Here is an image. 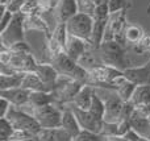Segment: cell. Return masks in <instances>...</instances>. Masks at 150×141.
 Listing matches in <instances>:
<instances>
[{
    "mask_svg": "<svg viewBox=\"0 0 150 141\" xmlns=\"http://www.w3.org/2000/svg\"><path fill=\"white\" fill-rule=\"evenodd\" d=\"M130 102L134 106L137 104H150V86H137Z\"/></svg>",
    "mask_w": 150,
    "mask_h": 141,
    "instance_id": "cell-26",
    "label": "cell"
},
{
    "mask_svg": "<svg viewBox=\"0 0 150 141\" xmlns=\"http://www.w3.org/2000/svg\"><path fill=\"white\" fill-rule=\"evenodd\" d=\"M50 104H55V98L53 92L32 91L28 107L40 108V107H45V106H50Z\"/></svg>",
    "mask_w": 150,
    "mask_h": 141,
    "instance_id": "cell-20",
    "label": "cell"
},
{
    "mask_svg": "<svg viewBox=\"0 0 150 141\" xmlns=\"http://www.w3.org/2000/svg\"><path fill=\"white\" fill-rule=\"evenodd\" d=\"M52 37L63 47V49H66V44H67V40H69L66 23H58L57 26H55V29L52 32Z\"/></svg>",
    "mask_w": 150,
    "mask_h": 141,
    "instance_id": "cell-27",
    "label": "cell"
},
{
    "mask_svg": "<svg viewBox=\"0 0 150 141\" xmlns=\"http://www.w3.org/2000/svg\"><path fill=\"white\" fill-rule=\"evenodd\" d=\"M105 102V113H104V123H117L120 120L122 107H124V100L113 91L109 90L108 96L103 98Z\"/></svg>",
    "mask_w": 150,
    "mask_h": 141,
    "instance_id": "cell-7",
    "label": "cell"
},
{
    "mask_svg": "<svg viewBox=\"0 0 150 141\" xmlns=\"http://www.w3.org/2000/svg\"><path fill=\"white\" fill-rule=\"evenodd\" d=\"M134 110L141 116H145V118L150 116V104H137L134 106Z\"/></svg>",
    "mask_w": 150,
    "mask_h": 141,
    "instance_id": "cell-39",
    "label": "cell"
},
{
    "mask_svg": "<svg viewBox=\"0 0 150 141\" xmlns=\"http://www.w3.org/2000/svg\"><path fill=\"white\" fill-rule=\"evenodd\" d=\"M0 8H1V16H0V33H3V32L9 26V24L12 23V18H13V16H15V13L8 11L7 7L0 5Z\"/></svg>",
    "mask_w": 150,
    "mask_h": 141,
    "instance_id": "cell-30",
    "label": "cell"
},
{
    "mask_svg": "<svg viewBox=\"0 0 150 141\" xmlns=\"http://www.w3.org/2000/svg\"><path fill=\"white\" fill-rule=\"evenodd\" d=\"M9 50L11 52H13V53H18V54H30L32 53L30 46L28 45V42L26 41L16 42V44H13L12 46L9 47Z\"/></svg>",
    "mask_w": 150,
    "mask_h": 141,
    "instance_id": "cell-35",
    "label": "cell"
},
{
    "mask_svg": "<svg viewBox=\"0 0 150 141\" xmlns=\"http://www.w3.org/2000/svg\"><path fill=\"white\" fill-rule=\"evenodd\" d=\"M129 123H130L132 131L137 132L138 135H141V136H144V137L150 139V121L148 118L141 116L140 113H137L134 110V113H133L132 118L129 119Z\"/></svg>",
    "mask_w": 150,
    "mask_h": 141,
    "instance_id": "cell-19",
    "label": "cell"
},
{
    "mask_svg": "<svg viewBox=\"0 0 150 141\" xmlns=\"http://www.w3.org/2000/svg\"><path fill=\"white\" fill-rule=\"evenodd\" d=\"M0 108H1V112H0V119L1 118H7L8 112L12 108V104L8 102L5 98H0Z\"/></svg>",
    "mask_w": 150,
    "mask_h": 141,
    "instance_id": "cell-37",
    "label": "cell"
},
{
    "mask_svg": "<svg viewBox=\"0 0 150 141\" xmlns=\"http://www.w3.org/2000/svg\"><path fill=\"white\" fill-rule=\"evenodd\" d=\"M13 53V52H12ZM3 66V65H1ZM38 62L36 61L34 55L32 54H18V53H13L12 58H11L9 65L7 66L8 69L16 71V73H36Z\"/></svg>",
    "mask_w": 150,
    "mask_h": 141,
    "instance_id": "cell-8",
    "label": "cell"
},
{
    "mask_svg": "<svg viewBox=\"0 0 150 141\" xmlns=\"http://www.w3.org/2000/svg\"><path fill=\"white\" fill-rule=\"evenodd\" d=\"M125 139H127L128 141H150V139L141 136V135H138L137 132L132 131V129H130V131L125 135Z\"/></svg>",
    "mask_w": 150,
    "mask_h": 141,
    "instance_id": "cell-38",
    "label": "cell"
},
{
    "mask_svg": "<svg viewBox=\"0 0 150 141\" xmlns=\"http://www.w3.org/2000/svg\"><path fill=\"white\" fill-rule=\"evenodd\" d=\"M50 63L57 69V71L61 75L69 77V78L80 82L83 84H88V82H90V73H88V70L82 67L76 61L70 58L66 53H62L58 57H55Z\"/></svg>",
    "mask_w": 150,
    "mask_h": 141,
    "instance_id": "cell-2",
    "label": "cell"
},
{
    "mask_svg": "<svg viewBox=\"0 0 150 141\" xmlns=\"http://www.w3.org/2000/svg\"><path fill=\"white\" fill-rule=\"evenodd\" d=\"M30 94H32L30 90H26L24 87H18V89L7 90V91H0V98H5L13 107L24 108L29 104Z\"/></svg>",
    "mask_w": 150,
    "mask_h": 141,
    "instance_id": "cell-10",
    "label": "cell"
},
{
    "mask_svg": "<svg viewBox=\"0 0 150 141\" xmlns=\"http://www.w3.org/2000/svg\"><path fill=\"white\" fill-rule=\"evenodd\" d=\"M24 111L33 115L34 119L40 123L42 129H55V128H61V125H62L63 108H61L57 104H50L40 108L29 107V110H24Z\"/></svg>",
    "mask_w": 150,
    "mask_h": 141,
    "instance_id": "cell-3",
    "label": "cell"
},
{
    "mask_svg": "<svg viewBox=\"0 0 150 141\" xmlns=\"http://www.w3.org/2000/svg\"><path fill=\"white\" fill-rule=\"evenodd\" d=\"M88 111H90L92 115H95L98 119L104 120V113H105V102H104L103 98L96 92V90H95V94H93V98H92L91 107H90V110Z\"/></svg>",
    "mask_w": 150,
    "mask_h": 141,
    "instance_id": "cell-25",
    "label": "cell"
},
{
    "mask_svg": "<svg viewBox=\"0 0 150 141\" xmlns=\"http://www.w3.org/2000/svg\"><path fill=\"white\" fill-rule=\"evenodd\" d=\"M148 119H149V121H150V116H149V118H148Z\"/></svg>",
    "mask_w": 150,
    "mask_h": 141,
    "instance_id": "cell-46",
    "label": "cell"
},
{
    "mask_svg": "<svg viewBox=\"0 0 150 141\" xmlns=\"http://www.w3.org/2000/svg\"><path fill=\"white\" fill-rule=\"evenodd\" d=\"M24 89L30 90V91H44V92H53V89L49 86H46L45 83H42L41 79L37 77L36 73H28L25 74L23 81Z\"/></svg>",
    "mask_w": 150,
    "mask_h": 141,
    "instance_id": "cell-22",
    "label": "cell"
},
{
    "mask_svg": "<svg viewBox=\"0 0 150 141\" xmlns=\"http://www.w3.org/2000/svg\"><path fill=\"white\" fill-rule=\"evenodd\" d=\"M92 17H93V20H107V18H109V17H111V13H109L108 5L103 4V5L96 7V9H95V12H93Z\"/></svg>",
    "mask_w": 150,
    "mask_h": 141,
    "instance_id": "cell-34",
    "label": "cell"
},
{
    "mask_svg": "<svg viewBox=\"0 0 150 141\" xmlns=\"http://www.w3.org/2000/svg\"><path fill=\"white\" fill-rule=\"evenodd\" d=\"M26 0H11L9 5H8V11H11L12 13H18L23 8V5L25 4Z\"/></svg>",
    "mask_w": 150,
    "mask_h": 141,
    "instance_id": "cell-36",
    "label": "cell"
},
{
    "mask_svg": "<svg viewBox=\"0 0 150 141\" xmlns=\"http://www.w3.org/2000/svg\"><path fill=\"white\" fill-rule=\"evenodd\" d=\"M36 74L40 79H41L42 83H45L46 86L52 87L53 91L57 89V81L59 78L61 74L57 71V69L49 62H41L37 66Z\"/></svg>",
    "mask_w": 150,
    "mask_h": 141,
    "instance_id": "cell-12",
    "label": "cell"
},
{
    "mask_svg": "<svg viewBox=\"0 0 150 141\" xmlns=\"http://www.w3.org/2000/svg\"><path fill=\"white\" fill-rule=\"evenodd\" d=\"M93 24H95V20L92 16L79 12L66 23V28H67L69 36L78 37L90 42L93 30Z\"/></svg>",
    "mask_w": 150,
    "mask_h": 141,
    "instance_id": "cell-5",
    "label": "cell"
},
{
    "mask_svg": "<svg viewBox=\"0 0 150 141\" xmlns=\"http://www.w3.org/2000/svg\"><path fill=\"white\" fill-rule=\"evenodd\" d=\"M105 141H128L125 137H117V136H108L105 137Z\"/></svg>",
    "mask_w": 150,
    "mask_h": 141,
    "instance_id": "cell-40",
    "label": "cell"
},
{
    "mask_svg": "<svg viewBox=\"0 0 150 141\" xmlns=\"http://www.w3.org/2000/svg\"><path fill=\"white\" fill-rule=\"evenodd\" d=\"M13 133H15V127L12 125V123L7 118L0 119V141H9Z\"/></svg>",
    "mask_w": 150,
    "mask_h": 141,
    "instance_id": "cell-29",
    "label": "cell"
},
{
    "mask_svg": "<svg viewBox=\"0 0 150 141\" xmlns=\"http://www.w3.org/2000/svg\"><path fill=\"white\" fill-rule=\"evenodd\" d=\"M82 1H84V0H78V3H82Z\"/></svg>",
    "mask_w": 150,
    "mask_h": 141,
    "instance_id": "cell-45",
    "label": "cell"
},
{
    "mask_svg": "<svg viewBox=\"0 0 150 141\" xmlns=\"http://www.w3.org/2000/svg\"><path fill=\"white\" fill-rule=\"evenodd\" d=\"M24 141H40V140H38V136H34V137H30V139L24 140Z\"/></svg>",
    "mask_w": 150,
    "mask_h": 141,
    "instance_id": "cell-43",
    "label": "cell"
},
{
    "mask_svg": "<svg viewBox=\"0 0 150 141\" xmlns=\"http://www.w3.org/2000/svg\"><path fill=\"white\" fill-rule=\"evenodd\" d=\"M107 5H108V9L111 15H115V13H119V12H127L128 9L132 8L130 0H108Z\"/></svg>",
    "mask_w": 150,
    "mask_h": 141,
    "instance_id": "cell-28",
    "label": "cell"
},
{
    "mask_svg": "<svg viewBox=\"0 0 150 141\" xmlns=\"http://www.w3.org/2000/svg\"><path fill=\"white\" fill-rule=\"evenodd\" d=\"M124 75L128 81L133 82L137 86H150V60L142 66L127 69L124 71Z\"/></svg>",
    "mask_w": 150,
    "mask_h": 141,
    "instance_id": "cell-11",
    "label": "cell"
},
{
    "mask_svg": "<svg viewBox=\"0 0 150 141\" xmlns=\"http://www.w3.org/2000/svg\"><path fill=\"white\" fill-rule=\"evenodd\" d=\"M61 128L66 131L73 139L78 136L82 132V127H80L79 121H78L76 116L74 115L73 110L70 107H65L63 110V116H62V125Z\"/></svg>",
    "mask_w": 150,
    "mask_h": 141,
    "instance_id": "cell-16",
    "label": "cell"
},
{
    "mask_svg": "<svg viewBox=\"0 0 150 141\" xmlns=\"http://www.w3.org/2000/svg\"><path fill=\"white\" fill-rule=\"evenodd\" d=\"M20 12L24 13L25 16L33 15V13H40L38 12V0H26Z\"/></svg>",
    "mask_w": 150,
    "mask_h": 141,
    "instance_id": "cell-33",
    "label": "cell"
},
{
    "mask_svg": "<svg viewBox=\"0 0 150 141\" xmlns=\"http://www.w3.org/2000/svg\"><path fill=\"white\" fill-rule=\"evenodd\" d=\"M90 49H92V47H91V44L88 41H84V40L78 38V37L69 36L65 53L70 58H73L74 61L78 62V61L82 58V55Z\"/></svg>",
    "mask_w": 150,
    "mask_h": 141,
    "instance_id": "cell-13",
    "label": "cell"
},
{
    "mask_svg": "<svg viewBox=\"0 0 150 141\" xmlns=\"http://www.w3.org/2000/svg\"><path fill=\"white\" fill-rule=\"evenodd\" d=\"M148 13L150 15V3H149V5H148Z\"/></svg>",
    "mask_w": 150,
    "mask_h": 141,
    "instance_id": "cell-44",
    "label": "cell"
},
{
    "mask_svg": "<svg viewBox=\"0 0 150 141\" xmlns=\"http://www.w3.org/2000/svg\"><path fill=\"white\" fill-rule=\"evenodd\" d=\"M25 74L15 73V74H0V91L18 89L23 86V81Z\"/></svg>",
    "mask_w": 150,
    "mask_h": 141,
    "instance_id": "cell-21",
    "label": "cell"
},
{
    "mask_svg": "<svg viewBox=\"0 0 150 141\" xmlns=\"http://www.w3.org/2000/svg\"><path fill=\"white\" fill-rule=\"evenodd\" d=\"M25 15L21 12L15 13L9 26L3 33H0L1 47L9 49L16 42L25 41Z\"/></svg>",
    "mask_w": 150,
    "mask_h": 141,
    "instance_id": "cell-6",
    "label": "cell"
},
{
    "mask_svg": "<svg viewBox=\"0 0 150 141\" xmlns=\"http://www.w3.org/2000/svg\"><path fill=\"white\" fill-rule=\"evenodd\" d=\"M40 141H73L74 139L62 128L42 129L38 133Z\"/></svg>",
    "mask_w": 150,
    "mask_h": 141,
    "instance_id": "cell-23",
    "label": "cell"
},
{
    "mask_svg": "<svg viewBox=\"0 0 150 141\" xmlns=\"http://www.w3.org/2000/svg\"><path fill=\"white\" fill-rule=\"evenodd\" d=\"M95 90H96L95 87L84 84V86L82 87V90L78 92V95L75 96L71 106L75 108H79V110L88 111L91 107V103H92V98H93V94H95Z\"/></svg>",
    "mask_w": 150,
    "mask_h": 141,
    "instance_id": "cell-17",
    "label": "cell"
},
{
    "mask_svg": "<svg viewBox=\"0 0 150 141\" xmlns=\"http://www.w3.org/2000/svg\"><path fill=\"white\" fill-rule=\"evenodd\" d=\"M7 119L12 123L15 129L25 131L28 133L33 135V136H38V133L42 131L41 125L34 119V116L30 115L29 112H26V111L21 110V108H16L12 106L11 111L7 115Z\"/></svg>",
    "mask_w": 150,
    "mask_h": 141,
    "instance_id": "cell-4",
    "label": "cell"
},
{
    "mask_svg": "<svg viewBox=\"0 0 150 141\" xmlns=\"http://www.w3.org/2000/svg\"><path fill=\"white\" fill-rule=\"evenodd\" d=\"M101 65L115 67L117 70L125 71L127 69L136 67L134 60L129 52V46L120 44L117 41H104L96 50Z\"/></svg>",
    "mask_w": 150,
    "mask_h": 141,
    "instance_id": "cell-1",
    "label": "cell"
},
{
    "mask_svg": "<svg viewBox=\"0 0 150 141\" xmlns=\"http://www.w3.org/2000/svg\"><path fill=\"white\" fill-rule=\"evenodd\" d=\"M70 108L73 110L74 115L76 116L82 129L92 132V133L101 135L103 127H104V120L98 119L95 115H92L90 111H83V110H79V108H75V107H70Z\"/></svg>",
    "mask_w": 150,
    "mask_h": 141,
    "instance_id": "cell-9",
    "label": "cell"
},
{
    "mask_svg": "<svg viewBox=\"0 0 150 141\" xmlns=\"http://www.w3.org/2000/svg\"><path fill=\"white\" fill-rule=\"evenodd\" d=\"M25 30H38L45 33V36L52 34L49 25L41 13H33V15L25 16Z\"/></svg>",
    "mask_w": 150,
    "mask_h": 141,
    "instance_id": "cell-18",
    "label": "cell"
},
{
    "mask_svg": "<svg viewBox=\"0 0 150 141\" xmlns=\"http://www.w3.org/2000/svg\"><path fill=\"white\" fill-rule=\"evenodd\" d=\"M145 34V30L140 25H136V24H128L124 30L125 41H127V44L130 45H140V42L142 41Z\"/></svg>",
    "mask_w": 150,
    "mask_h": 141,
    "instance_id": "cell-24",
    "label": "cell"
},
{
    "mask_svg": "<svg viewBox=\"0 0 150 141\" xmlns=\"http://www.w3.org/2000/svg\"><path fill=\"white\" fill-rule=\"evenodd\" d=\"M136 89H137V84L128 81V79L125 78V75L119 77V78L115 79V82L112 83V90H113L124 102H130V100H132Z\"/></svg>",
    "mask_w": 150,
    "mask_h": 141,
    "instance_id": "cell-15",
    "label": "cell"
},
{
    "mask_svg": "<svg viewBox=\"0 0 150 141\" xmlns=\"http://www.w3.org/2000/svg\"><path fill=\"white\" fill-rule=\"evenodd\" d=\"M76 13H79L78 0H58V5L55 9L58 23H67Z\"/></svg>",
    "mask_w": 150,
    "mask_h": 141,
    "instance_id": "cell-14",
    "label": "cell"
},
{
    "mask_svg": "<svg viewBox=\"0 0 150 141\" xmlns=\"http://www.w3.org/2000/svg\"><path fill=\"white\" fill-rule=\"evenodd\" d=\"M58 0H38V12L41 15L57 9Z\"/></svg>",
    "mask_w": 150,
    "mask_h": 141,
    "instance_id": "cell-32",
    "label": "cell"
},
{
    "mask_svg": "<svg viewBox=\"0 0 150 141\" xmlns=\"http://www.w3.org/2000/svg\"><path fill=\"white\" fill-rule=\"evenodd\" d=\"M9 1H11V0H0V5L8 8V5H9Z\"/></svg>",
    "mask_w": 150,
    "mask_h": 141,
    "instance_id": "cell-42",
    "label": "cell"
},
{
    "mask_svg": "<svg viewBox=\"0 0 150 141\" xmlns=\"http://www.w3.org/2000/svg\"><path fill=\"white\" fill-rule=\"evenodd\" d=\"M73 141H105V136L98 135V133H92V132L82 129V132H80Z\"/></svg>",
    "mask_w": 150,
    "mask_h": 141,
    "instance_id": "cell-31",
    "label": "cell"
},
{
    "mask_svg": "<svg viewBox=\"0 0 150 141\" xmlns=\"http://www.w3.org/2000/svg\"><path fill=\"white\" fill-rule=\"evenodd\" d=\"M93 4L96 5V7H99V5H103V4H107L108 3V0H92Z\"/></svg>",
    "mask_w": 150,
    "mask_h": 141,
    "instance_id": "cell-41",
    "label": "cell"
}]
</instances>
